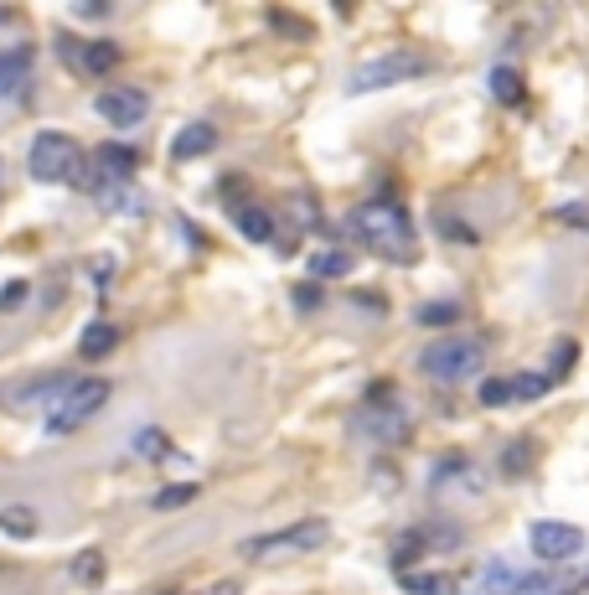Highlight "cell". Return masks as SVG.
I'll return each instance as SVG.
<instances>
[{"label":"cell","instance_id":"cell-1","mask_svg":"<svg viewBox=\"0 0 589 595\" xmlns=\"http://www.w3.org/2000/svg\"><path fill=\"white\" fill-rule=\"evenodd\" d=\"M347 233L372 254H393V259H414V223L398 202H362L347 213Z\"/></svg>","mask_w":589,"mask_h":595},{"label":"cell","instance_id":"cell-2","mask_svg":"<svg viewBox=\"0 0 589 595\" xmlns=\"http://www.w3.org/2000/svg\"><path fill=\"white\" fill-rule=\"evenodd\" d=\"M419 368L434 378V383H471L481 378L486 368V342L481 337H440V342H429L419 352Z\"/></svg>","mask_w":589,"mask_h":595},{"label":"cell","instance_id":"cell-3","mask_svg":"<svg viewBox=\"0 0 589 595\" xmlns=\"http://www.w3.org/2000/svg\"><path fill=\"white\" fill-rule=\"evenodd\" d=\"M26 171L37 182H78L83 176V145L62 130H42L26 151Z\"/></svg>","mask_w":589,"mask_h":595},{"label":"cell","instance_id":"cell-4","mask_svg":"<svg viewBox=\"0 0 589 595\" xmlns=\"http://www.w3.org/2000/svg\"><path fill=\"white\" fill-rule=\"evenodd\" d=\"M331 539V523L326 518H305V523H290L279 533H259V539H248L243 554L248 559H295V554H310Z\"/></svg>","mask_w":589,"mask_h":595},{"label":"cell","instance_id":"cell-5","mask_svg":"<svg viewBox=\"0 0 589 595\" xmlns=\"http://www.w3.org/2000/svg\"><path fill=\"white\" fill-rule=\"evenodd\" d=\"M429 73V57L424 52H409V47H398V52H383V57H372V63H362L347 83V94H378V88H393V83H409Z\"/></svg>","mask_w":589,"mask_h":595},{"label":"cell","instance_id":"cell-6","mask_svg":"<svg viewBox=\"0 0 589 595\" xmlns=\"http://www.w3.org/2000/svg\"><path fill=\"white\" fill-rule=\"evenodd\" d=\"M109 404V383L104 378H78L68 394H62L57 404H52V414H47V430L52 435H68V430H78V425H88L93 414H99Z\"/></svg>","mask_w":589,"mask_h":595},{"label":"cell","instance_id":"cell-7","mask_svg":"<svg viewBox=\"0 0 589 595\" xmlns=\"http://www.w3.org/2000/svg\"><path fill=\"white\" fill-rule=\"evenodd\" d=\"M429 487L440 492V497H481L486 492V471L471 456L445 451L440 461H434V471H429Z\"/></svg>","mask_w":589,"mask_h":595},{"label":"cell","instance_id":"cell-8","mask_svg":"<svg viewBox=\"0 0 589 595\" xmlns=\"http://www.w3.org/2000/svg\"><path fill=\"white\" fill-rule=\"evenodd\" d=\"M527 539H533V554L548 559V564H564L584 549V528L564 523V518H538L533 528H527Z\"/></svg>","mask_w":589,"mask_h":595},{"label":"cell","instance_id":"cell-9","mask_svg":"<svg viewBox=\"0 0 589 595\" xmlns=\"http://www.w3.org/2000/svg\"><path fill=\"white\" fill-rule=\"evenodd\" d=\"M357 430H367L378 445H403V440H409V414H403L393 399H388V404L367 399V404L357 409Z\"/></svg>","mask_w":589,"mask_h":595},{"label":"cell","instance_id":"cell-10","mask_svg":"<svg viewBox=\"0 0 589 595\" xmlns=\"http://www.w3.org/2000/svg\"><path fill=\"white\" fill-rule=\"evenodd\" d=\"M93 109H99V114L109 119V125L130 130V125H140V119L150 114V99L140 94V88H104V94H99V104H93Z\"/></svg>","mask_w":589,"mask_h":595},{"label":"cell","instance_id":"cell-11","mask_svg":"<svg viewBox=\"0 0 589 595\" xmlns=\"http://www.w3.org/2000/svg\"><path fill=\"white\" fill-rule=\"evenodd\" d=\"M522 580H527V570H517L512 559H486L471 595H522Z\"/></svg>","mask_w":589,"mask_h":595},{"label":"cell","instance_id":"cell-12","mask_svg":"<svg viewBox=\"0 0 589 595\" xmlns=\"http://www.w3.org/2000/svg\"><path fill=\"white\" fill-rule=\"evenodd\" d=\"M212 145H217V130L212 125H202V119H197V125H181L176 140H171V161H197V156L212 151Z\"/></svg>","mask_w":589,"mask_h":595},{"label":"cell","instance_id":"cell-13","mask_svg":"<svg viewBox=\"0 0 589 595\" xmlns=\"http://www.w3.org/2000/svg\"><path fill=\"white\" fill-rule=\"evenodd\" d=\"M93 161H99V171L109 176V182H130V171H135V151H130V145H119V140L99 145Z\"/></svg>","mask_w":589,"mask_h":595},{"label":"cell","instance_id":"cell-14","mask_svg":"<svg viewBox=\"0 0 589 595\" xmlns=\"http://www.w3.org/2000/svg\"><path fill=\"white\" fill-rule=\"evenodd\" d=\"M352 264H357L352 249H316V254H310V275H316V280H347Z\"/></svg>","mask_w":589,"mask_h":595},{"label":"cell","instance_id":"cell-15","mask_svg":"<svg viewBox=\"0 0 589 595\" xmlns=\"http://www.w3.org/2000/svg\"><path fill=\"white\" fill-rule=\"evenodd\" d=\"M26 73H31V47H6V52H0V94L21 88Z\"/></svg>","mask_w":589,"mask_h":595},{"label":"cell","instance_id":"cell-16","mask_svg":"<svg viewBox=\"0 0 589 595\" xmlns=\"http://www.w3.org/2000/svg\"><path fill=\"white\" fill-rule=\"evenodd\" d=\"M99 207H109V213H140L145 197H140L130 182H104V187H99Z\"/></svg>","mask_w":589,"mask_h":595},{"label":"cell","instance_id":"cell-17","mask_svg":"<svg viewBox=\"0 0 589 595\" xmlns=\"http://www.w3.org/2000/svg\"><path fill=\"white\" fill-rule=\"evenodd\" d=\"M233 223H238L243 238H254V244H269V238H274V218L264 213V207H238Z\"/></svg>","mask_w":589,"mask_h":595},{"label":"cell","instance_id":"cell-18","mask_svg":"<svg viewBox=\"0 0 589 595\" xmlns=\"http://www.w3.org/2000/svg\"><path fill=\"white\" fill-rule=\"evenodd\" d=\"M114 347H119V326H109V321H93L83 332V342H78L83 357H109Z\"/></svg>","mask_w":589,"mask_h":595},{"label":"cell","instance_id":"cell-19","mask_svg":"<svg viewBox=\"0 0 589 595\" xmlns=\"http://www.w3.org/2000/svg\"><path fill=\"white\" fill-rule=\"evenodd\" d=\"M0 533H6V539H37V513L11 502V508H0Z\"/></svg>","mask_w":589,"mask_h":595},{"label":"cell","instance_id":"cell-20","mask_svg":"<svg viewBox=\"0 0 589 595\" xmlns=\"http://www.w3.org/2000/svg\"><path fill=\"white\" fill-rule=\"evenodd\" d=\"M491 99L496 104H517L522 99V73L517 68H491Z\"/></svg>","mask_w":589,"mask_h":595},{"label":"cell","instance_id":"cell-21","mask_svg":"<svg viewBox=\"0 0 589 595\" xmlns=\"http://www.w3.org/2000/svg\"><path fill=\"white\" fill-rule=\"evenodd\" d=\"M78 63H83L88 73H109V68L119 63V47H114V42H88Z\"/></svg>","mask_w":589,"mask_h":595},{"label":"cell","instance_id":"cell-22","mask_svg":"<svg viewBox=\"0 0 589 595\" xmlns=\"http://www.w3.org/2000/svg\"><path fill=\"white\" fill-rule=\"evenodd\" d=\"M398 585H403V595H455V585L445 575H403Z\"/></svg>","mask_w":589,"mask_h":595},{"label":"cell","instance_id":"cell-23","mask_svg":"<svg viewBox=\"0 0 589 595\" xmlns=\"http://www.w3.org/2000/svg\"><path fill=\"white\" fill-rule=\"evenodd\" d=\"M553 389V373H517L512 378V399H543Z\"/></svg>","mask_w":589,"mask_h":595},{"label":"cell","instance_id":"cell-24","mask_svg":"<svg viewBox=\"0 0 589 595\" xmlns=\"http://www.w3.org/2000/svg\"><path fill=\"white\" fill-rule=\"evenodd\" d=\"M73 580H78V585H99V580H104V554H99V549H83V554L73 559Z\"/></svg>","mask_w":589,"mask_h":595},{"label":"cell","instance_id":"cell-25","mask_svg":"<svg viewBox=\"0 0 589 595\" xmlns=\"http://www.w3.org/2000/svg\"><path fill=\"white\" fill-rule=\"evenodd\" d=\"M135 451H140L145 461H166V451H171V440H166L161 430H140V435H135Z\"/></svg>","mask_w":589,"mask_h":595},{"label":"cell","instance_id":"cell-26","mask_svg":"<svg viewBox=\"0 0 589 595\" xmlns=\"http://www.w3.org/2000/svg\"><path fill=\"white\" fill-rule=\"evenodd\" d=\"M192 497H197V487H192V482H176V487H161V492H155L150 502H155V508H166V513H171V508H186Z\"/></svg>","mask_w":589,"mask_h":595},{"label":"cell","instance_id":"cell-27","mask_svg":"<svg viewBox=\"0 0 589 595\" xmlns=\"http://www.w3.org/2000/svg\"><path fill=\"white\" fill-rule=\"evenodd\" d=\"M527 466H533V445H527V440L507 445V456H502V471H507V476H522Z\"/></svg>","mask_w":589,"mask_h":595},{"label":"cell","instance_id":"cell-28","mask_svg":"<svg viewBox=\"0 0 589 595\" xmlns=\"http://www.w3.org/2000/svg\"><path fill=\"white\" fill-rule=\"evenodd\" d=\"M512 399V378H481V404H507Z\"/></svg>","mask_w":589,"mask_h":595},{"label":"cell","instance_id":"cell-29","mask_svg":"<svg viewBox=\"0 0 589 595\" xmlns=\"http://www.w3.org/2000/svg\"><path fill=\"white\" fill-rule=\"evenodd\" d=\"M455 316H460V306H419V326H445Z\"/></svg>","mask_w":589,"mask_h":595},{"label":"cell","instance_id":"cell-30","mask_svg":"<svg viewBox=\"0 0 589 595\" xmlns=\"http://www.w3.org/2000/svg\"><path fill=\"white\" fill-rule=\"evenodd\" d=\"M26 290H31L26 280H11V285H6V295H0V311H11V306H21V301H26Z\"/></svg>","mask_w":589,"mask_h":595},{"label":"cell","instance_id":"cell-31","mask_svg":"<svg viewBox=\"0 0 589 595\" xmlns=\"http://www.w3.org/2000/svg\"><path fill=\"white\" fill-rule=\"evenodd\" d=\"M558 218H564V223H574V228H589V213H584V207H579V202H569V207H558Z\"/></svg>","mask_w":589,"mask_h":595},{"label":"cell","instance_id":"cell-32","mask_svg":"<svg viewBox=\"0 0 589 595\" xmlns=\"http://www.w3.org/2000/svg\"><path fill=\"white\" fill-rule=\"evenodd\" d=\"M316 301H321V290H316V285H295V306H300V311H310Z\"/></svg>","mask_w":589,"mask_h":595}]
</instances>
